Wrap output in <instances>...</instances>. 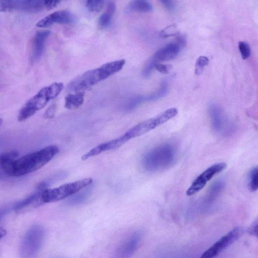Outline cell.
Masks as SVG:
<instances>
[{"mask_svg":"<svg viewBox=\"0 0 258 258\" xmlns=\"http://www.w3.org/2000/svg\"><path fill=\"white\" fill-rule=\"evenodd\" d=\"M63 88V83L55 82L41 89L21 108L18 115V121L25 120L42 109L50 100L60 93Z\"/></svg>","mask_w":258,"mask_h":258,"instance_id":"cell-4","label":"cell"},{"mask_svg":"<svg viewBox=\"0 0 258 258\" xmlns=\"http://www.w3.org/2000/svg\"><path fill=\"white\" fill-rule=\"evenodd\" d=\"M171 67V66L168 64L158 63L154 65V68L162 74H167L169 73Z\"/></svg>","mask_w":258,"mask_h":258,"instance_id":"cell-29","label":"cell"},{"mask_svg":"<svg viewBox=\"0 0 258 258\" xmlns=\"http://www.w3.org/2000/svg\"><path fill=\"white\" fill-rule=\"evenodd\" d=\"M212 126L214 130L220 134L229 133L231 129L221 108L214 103L210 104L209 108Z\"/></svg>","mask_w":258,"mask_h":258,"instance_id":"cell-14","label":"cell"},{"mask_svg":"<svg viewBox=\"0 0 258 258\" xmlns=\"http://www.w3.org/2000/svg\"><path fill=\"white\" fill-rule=\"evenodd\" d=\"M161 3L169 11H172L175 9V4L174 1L170 0L161 1Z\"/></svg>","mask_w":258,"mask_h":258,"instance_id":"cell-32","label":"cell"},{"mask_svg":"<svg viewBox=\"0 0 258 258\" xmlns=\"http://www.w3.org/2000/svg\"><path fill=\"white\" fill-rule=\"evenodd\" d=\"M60 2V1L3 0L0 1V12L17 11L36 13L45 9L51 10Z\"/></svg>","mask_w":258,"mask_h":258,"instance_id":"cell-6","label":"cell"},{"mask_svg":"<svg viewBox=\"0 0 258 258\" xmlns=\"http://www.w3.org/2000/svg\"><path fill=\"white\" fill-rule=\"evenodd\" d=\"M75 20V16L70 12L60 10L53 12L41 19L36 23V26L39 28H47L55 23L71 24Z\"/></svg>","mask_w":258,"mask_h":258,"instance_id":"cell-13","label":"cell"},{"mask_svg":"<svg viewBox=\"0 0 258 258\" xmlns=\"http://www.w3.org/2000/svg\"><path fill=\"white\" fill-rule=\"evenodd\" d=\"M238 49L241 57L243 59H246L250 55V48L249 44L245 41H239L238 43Z\"/></svg>","mask_w":258,"mask_h":258,"instance_id":"cell-27","label":"cell"},{"mask_svg":"<svg viewBox=\"0 0 258 258\" xmlns=\"http://www.w3.org/2000/svg\"><path fill=\"white\" fill-rule=\"evenodd\" d=\"M248 186L251 191H255L258 188V169L253 167L249 172L248 177Z\"/></svg>","mask_w":258,"mask_h":258,"instance_id":"cell-22","label":"cell"},{"mask_svg":"<svg viewBox=\"0 0 258 258\" xmlns=\"http://www.w3.org/2000/svg\"><path fill=\"white\" fill-rule=\"evenodd\" d=\"M104 4V1L90 0L86 1L85 6L90 12H99L103 9Z\"/></svg>","mask_w":258,"mask_h":258,"instance_id":"cell-23","label":"cell"},{"mask_svg":"<svg viewBox=\"0 0 258 258\" xmlns=\"http://www.w3.org/2000/svg\"><path fill=\"white\" fill-rule=\"evenodd\" d=\"M125 63L124 59L104 63L100 67L89 70L77 77L68 85L72 92H83L120 71Z\"/></svg>","mask_w":258,"mask_h":258,"instance_id":"cell-2","label":"cell"},{"mask_svg":"<svg viewBox=\"0 0 258 258\" xmlns=\"http://www.w3.org/2000/svg\"><path fill=\"white\" fill-rule=\"evenodd\" d=\"M142 233L137 231L132 234L116 249L114 258H129L135 252L140 242Z\"/></svg>","mask_w":258,"mask_h":258,"instance_id":"cell-12","label":"cell"},{"mask_svg":"<svg viewBox=\"0 0 258 258\" xmlns=\"http://www.w3.org/2000/svg\"><path fill=\"white\" fill-rule=\"evenodd\" d=\"M168 92V84L166 80L162 82L160 88L155 92L144 96L145 101H152L157 100L164 96Z\"/></svg>","mask_w":258,"mask_h":258,"instance_id":"cell-21","label":"cell"},{"mask_svg":"<svg viewBox=\"0 0 258 258\" xmlns=\"http://www.w3.org/2000/svg\"><path fill=\"white\" fill-rule=\"evenodd\" d=\"M11 209L10 207H5L0 209V221L10 211Z\"/></svg>","mask_w":258,"mask_h":258,"instance_id":"cell-33","label":"cell"},{"mask_svg":"<svg viewBox=\"0 0 258 258\" xmlns=\"http://www.w3.org/2000/svg\"><path fill=\"white\" fill-rule=\"evenodd\" d=\"M59 152L54 145L47 146L20 158L4 162L1 167L11 176L19 177L34 172L48 163Z\"/></svg>","mask_w":258,"mask_h":258,"instance_id":"cell-1","label":"cell"},{"mask_svg":"<svg viewBox=\"0 0 258 258\" xmlns=\"http://www.w3.org/2000/svg\"><path fill=\"white\" fill-rule=\"evenodd\" d=\"M258 221L256 219L247 229V232L256 237H257Z\"/></svg>","mask_w":258,"mask_h":258,"instance_id":"cell-31","label":"cell"},{"mask_svg":"<svg viewBox=\"0 0 258 258\" xmlns=\"http://www.w3.org/2000/svg\"><path fill=\"white\" fill-rule=\"evenodd\" d=\"M84 92H76L68 94L64 98V107L70 110L78 108L84 101Z\"/></svg>","mask_w":258,"mask_h":258,"instance_id":"cell-17","label":"cell"},{"mask_svg":"<svg viewBox=\"0 0 258 258\" xmlns=\"http://www.w3.org/2000/svg\"><path fill=\"white\" fill-rule=\"evenodd\" d=\"M226 167V163L219 162L207 168L194 180L186 190V195L191 196L199 192L208 181L216 175L223 171Z\"/></svg>","mask_w":258,"mask_h":258,"instance_id":"cell-10","label":"cell"},{"mask_svg":"<svg viewBox=\"0 0 258 258\" xmlns=\"http://www.w3.org/2000/svg\"><path fill=\"white\" fill-rule=\"evenodd\" d=\"M128 141V139L125 135L123 134L117 138L98 145L90 150L88 152L84 154L81 158L82 160H85L103 152L117 149L123 145Z\"/></svg>","mask_w":258,"mask_h":258,"instance_id":"cell-15","label":"cell"},{"mask_svg":"<svg viewBox=\"0 0 258 258\" xmlns=\"http://www.w3.org/2000/svg\"><path fill=\"white\" fill-rule=\"evenodd\" d=\"M92 182L91 178H86L63 184L57 187L45 189L40 194V202L42 205L60 201L88 186Z\"/></svg>","mask_w":258,"mask_h":258,"instance_id":"cell-5","label":"cell"},{"mask_svg":"<svg viewBox=\"0 0 258 258\" xmlns=\"http://www.w3.org/2000/svg\"><path fill=\"white\" fill-rule=\"evenodd\" d=\"M128 9L138 12H149L153 10L152 4L148 1L137 0L130 3Z\"/></svg>","mask_w":258,"mask_h":258,"instance_id":"cell-20","label":"cell"},{"mask_svg":"<svg viewBox=\"0 0 258 258\" xmlns=\"http://www.w3.org/2000/svg\"><path fill=\"white\" fill-rule=\"evenodd\" d=\"M176 157L177 150L175 146L171 143H166L147 151L143 155L141 163L145 170L155 172L172 166Z\"/></svg>","mask_w":258,"mask_h":258,"instance_id":"cell-3","label":"cell"},{"mask_svg":"<svg viewBox=\"0 0 258 258\" xmlns=\"http://www.w3.org/2000/svg\"><path fill=\"white\" fill-rule=\"evenodd\" d=\"M6 234V230L4 228L0 227V239L1 238H2L3 237H4Z\"/></svg>","mask_w":258,"mask_h":258,"instance_id":"cell-34","label":"cell"},{"mask_svg":"<svg viewBox=\"0 0 258 258\" xmlns=\"http://www.w3.org/2000/svg\"><path fill=\"white\" fill-rule=\"evenodd\" d=\"M145 101L144 96H136L132 98L126 104L125 107L127 110L135 108L138 105Z\"/></svg>","mask_w":258,"mask_h":258,"instance_id":"cell-28","label":"cell"},{"mask_svg":"<svg viewBox=\"0 0 258 258\" xmlns=\"http://www.w3.org/2000/svg\"><path fill=\"white\" fill-rule=\"evenodd\" d=\"M209 62V58L205 55L200 56L196 60L195 63V74L200 75L202 74L204 68Z\"/></svg>","mask_w":258,"mask_h":258,"instance_id":"cell-24","label":"cell"},{"mask_svg":"<svg viewBox=\"0 0 258 258\" xmlns=\"http://www.w3.org/2000/svg\"><path fill=\"white\" fill-rule=\"evenodd\" d=\"M50 33L48 30L37 31L33 39V57L35 60L39 59L43 53L46 39Z\"/></svg>","mask_w":258,"mask_h":258,"instance_id":"cell-16","label":"cell"},{"mask_svg":"<svg viewBox=\"0 0 258 258\" xmlns=\"http://www.w3.org/2000/svg\"><path fill=\"white\" fill-rule=\"evenodd\" d=\"M45 231L39 225H34L25 233L20 245L22 258H32L38 252L44 241Z\"/></svg>","mask_w":258,"mask_h":258,"instance_id":"cell-8","label":"cell"},{"mask_svg":"<svg viewBox=\"0 0 258 258\" xmlns=\"http://www.w3.org/2000/svg\"><path fill=\"white\" fill-rule=\"evenodd\" d=\"M183 46L176 40L164 45L157 50L147 62L143 71L145 77H149L156 63H161L175 58Z\"/></svg>","mask_w":258,"mask_h":258,"instance_id":"cell-9","label":"cell"},{"mask_svg":"<svg viewBox=\"0 0 258 258\" xmlns=\"http://www.w3.org/2000/svg\"><path fill=\"white\" fill-rule=\"evenodd\" d=\"M243 233L240 227H235L220 238L207 249L199 258H214L236 241Z\"/></svg>","mask_w":258,"mask_h":258,"instance_id":"cell-11","label":"cell"},{"mask_svg":"<svg viewBox=\"0 0 258 258\" xmlns=\"http://www.w3.org/2000/svg\"><path fill=\"white\" fill-rule=\"evenodd\" d=\"M56 109V105L53 103L50 105L45 111L43 117L45 119H51L54 116Z\"/></svg>","mask_w":258,"mask_h":258,"instance_id":"cell-30","label":"cell"},{"mask_svg":"<svg viewBox=\"0 0 258 258\" xmlns=\"http://www.w3.org/2000/svg\"><path fill=\"white\" fill-rule=\"evenodd\" d=\"M3 123V119L2 118H0V126Z\"/></svg>","mask_w":258,"mask_h":258,"instance_id":"cell-35","label":"cell"},{"mask_svg":"<svg viewBox=\"0 0 258 258\" xmlns=\"http://www.w3.org/2000/svg\"><path fill=\"white\" fill-rule=\"evenodd\" d=\"M177 113V108L174 107L168 108L154 117L139 123L124 134L129 140L141 136L164 124L175 117Z\"/></svg>","mask_w":258,"mask_h":258,"instance_id":"cell-7","label":"cell"},{"mask_svg":"<svg viewBox=\"0 0 258 258\" xmlns=\"http://www.w3.org/2000/svg\"><path fill=\"white\" fill-rule=\"evenodd\" d=\"M179 32L177 27L175 24H171L164 28L160 33V35L163 38L178 35Z\"/></svg>","mask_w":258,"mask_h":258,"instance_id":"cell-26","label":"cell"},{"mask_svg":"<svg viewBox=\"0 0 258 258\" xmlns=\"http://www.w3.org/2000/svg\"><path fill=\"white\" fill-rule=\"evenodd\" d=\"M115 8L116 6L114 2H109L108 3L106 11L100 16L98 19V25L100 27L105 28L110 24Z\"/></svg>","mask_w":258,"mask_h":258,"instance_id":"cell-19","label":"cell"},{"mask_svg":"<svg viewBox=\"0 0 258 258\" xmlns=\"http://www.w3.org/2000/svg\"><path fill=\"white\" fill-rule=\"evenodd\" d=\"M224 186V180L220 179L216 181L209 188L205 198V202L210 203L215 200L222 191Z\"/></svg>","mask_w":258,"mask_h":258,"instance_id":"cell-18","label":"cell"},{"mask_svg":"<svg viewBox=\"0 0 258 258\" xmlns=\"http://www.w3.org/2000/svg\"><path fill=\"white\" fill-rule=\"evenodd\" d=\"M79 193L76 192L69 199L68 202L70 204H77L83 202L85 199H87L88 195H89L88 189H85L84 190L80 192Z\"/></svg>","mask_w":258,"mask_h":258,"instance_id":"cell-25","label":"cell"}]
</instances>
